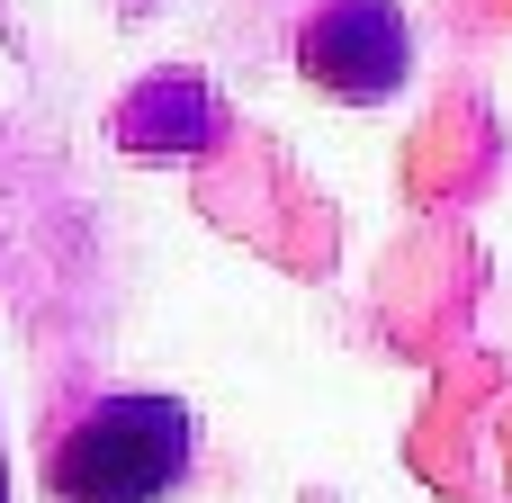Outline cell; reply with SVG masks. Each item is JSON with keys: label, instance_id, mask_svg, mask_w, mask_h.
Returning a JSON list of instances; mask_svg holds the SVG:
<instances>
[{"label": "cell", "instance_id": "obj_1", "mask_svg": "<svg viewBox=\"0 0 512 503\" xmlns=\"http://www.w3.org/2000/svg\"><path fill=\"white\" fill-rule=\"evenodd\" d=\"M180 468H189V405H171V396H117V405L81 414L45 459L63 503H153L171 495Z\"/></svg>", "mask_w": 512, "mask_h": 503}, {"label": "cell", "instance_id": "obj_2", "mask_svg": "<svg viewBox=\"0 0 512 503\" xmlns=\"http://www.w3.org/2000/svg\"><path fill=\"white\" fill-rule=\"evenodd\" d=\"M297 63H306L315 90H333L351 108H378L387 90H405L414 45H405V18L387 0H324L297 36Z\"/></svg>", "mask_w": 512, "mask_h": 503}]
</instances>
